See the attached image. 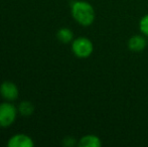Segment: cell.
I'll return each instance as SVG.
<instances>
[{"label": "cell", "instance_id": "6da1fadb", "mask_svg": "<svg viewBox=\"0 0 148 147\" xmlns=\"http://www.w3.org/2000/svg\"><path fill=\"white\" fill-rule=\"evenodd\" d=\"M72 15L81 25L89 26L95 20V10L88 2L76 1L72 5Z\"/></svg>", "mask_w": 148, "mask_h": 147}, {"label": "cell", "instance_id": "7a4b0ae2", "mask_svg": "<svg viewBox=\"0 0 148 147\" xmlns=\"http://www.w3.org/2000/svg\"><path fill=\"white\" fill-rule=\"evenodd\" d=\"M93 43L87 37H78L72 43L73 53L81 59L90 57L93 53Z\"/></svg>", "mask_w": 148, "mask_h": 147}, {"label": "cell", "instance_id": "3957f363", "mask_svg": "<svg viewBox=\"0 0 148 147\" xmlns=\"http://www.w3.org/2000/svg\"><path fill=\"white\" fill-rule=\"evenodd\" d=\"M17 115V109L11 103L0 104V127H9L13 124Z\"/></svg>", "mask_w": 148, "mask_h": 147}, {"label": "cell", "instance_id": "277c9868", "mask_svg": "<svg viewBox=\"0 0 148 147\" xmlns=\"http://www.w3.org/2000/svg\"><path fill=\"white\" fill-rule=\"evenodd\" d=\"M0 95L7 101H15L18 97V89L14 83L5 81L0 86Z\"/></svg>", "mask_w": 148, "mask_h": 147}, {"label": "cell", "instance_id": "5b68a950", "mask_svg": "<svg viewBox=\"0 0 148 147\" xmlns=\"http://www.w3.org/2000/svg\"><path fill=\"white\" fill-rule=\"evenodd\" d=\"M7 145L8 147H33L34 142L31 137L25 134H16L10 137Z\"/></svg>", "mask_w": 148, "mask_h": 147}, {"label": "cell", "instance_id": "8992f818", "mask_svg": "<svg viewBox=\"0 0 148 147\" xmlns=\"http://www.w3.org/2000/svg\"><path fill=\"white\" fill-rule=\"evenodd\" d=\"M147 44L146 39L141 36H134L128 40V47L130 51L134 53L142 51Z\"/></svg>", "mask_w": 148, "mask_h": 147}, {"label": "cell", "instance_id": "52a82bcc", "mask_svg": "<svg viewBox=\"0 0 148 147\" xmlns=\"http://www.w3.org/2000/svg\"><path fill=\"white\" fill-rule=\"evenodd\" d=\"M102 142L98 136L95 135H86L82 137L79 141L80 147H100Z\"/></svg>", "mask_w": 148, "mask_h": 147}, {"label": "cell", "instance_id": "ba28073f", "mask_svg": "<svg viewBox=\"0 0 148 147\" xmlns=\"http://www.w3.org/2000/svg\"><path fill=\"white\" fill-rule=\"evenodd\" d=\"M57 37L60 42L69 43L73 40V38H74V34H73V31L70 29V28L64 27V28H60L59 31H58Z\"/></svg>", "mask_w": 148, "mask_h": 147}, {"label": "cell", "instance_id": "9c48e42d", "mask_svg": "<svg viewBox=\"0 0 148 147\" xmlns=\"http://www.w3.org/2000/svg\"><path fill=\"white\" fill-rule=\"evenodd\" d=\"M33 110H34V106H33L30 102H28V101H23V102L20 103L19 106H18V111H19V113L23 116H26V117L30 116L31 114L33 113Z\"/></svg>", "mask_w": 148, "mask_h": 147}, {"label": "cell", "instance_id": "30bf717a", "mask_svg": "<svg viewBox=\"0 0 148 147\" xmlns=\"http://www.w3.org/2000/svg\"><path fill=\"white\" fill-rule=\"evenodd\" d=\"M139 27H140L141 32L148 37V14L141 18L140 22H139Z\"/></svg>", "mask_w": 148, "mask_h": 147}, {"label": "cell", "instance_id": "8fae6325", "mask_svg": "<svg viewBox=\"0 0 148 147\" xmlns=\"http://www.w3.org/2000/svg\"><path fill=\"white\" fill-rule=\"evenodd\" d=\"M64 144L66 146H73L75 144V139L72 137H66L64 140Z\"/></svg>", "mask_w": 148, "mask_h": 147}]
</instances>
